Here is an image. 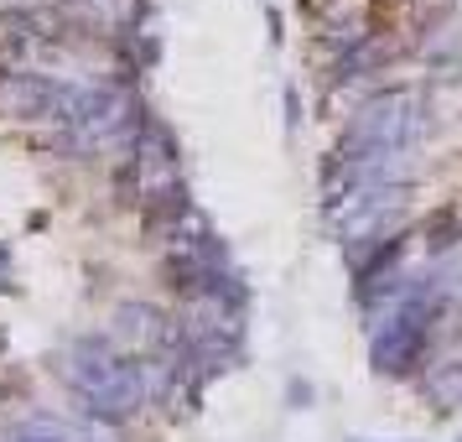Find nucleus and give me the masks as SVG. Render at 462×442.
I'll use <instances>...</instances> for the list:
<instances>
[{
  "label": "nucleus",
  "mask_w": 462,
  "mask_h": 442,
  "mask_svg": "<svg viewBox=\"0 0 462 442\" xmlns=\"http://www.w3.org/2000/svg\"><path fill=\"white\" fill-rule=\"evenodd\" d=\"M416 130V94H384L374 105H364L354 115L348 136L337 141V162L343 167H369L384 162L390 151H400Z\"/></svg>",
  "instance_id": "obj_2"
},
{
  "label": "nucleus",
  "mask_w": 462,
  "mask_h": 442,
  "mask_svg": "<svg viewBox=\"0 0 462 442\" xmlns=\"http://www.w3.org/2000/svg\"><path fill=\"white\" fill-rule=\"evenodd\" d=\"M68 385L99 417H130L141 406V370L130 364V354H115L99 338H84L68 349Z\"/></svg>",
  "instance_id": "obj_1"
},
{
  "label": "nucleus",
  "mask_w": 462,
  "mask_h": 442,
  "mask_svg": "<svg viewBox=\"0 0 462 442\" xmlns=\"http://www.w3.org/2000/svg\"><path fill=\"white\" fill-rule=\"evenodd\" d=\"M11 442H58V437H52V432H16Z\"/></svg>",
  "instance_id": "obj_5"
},
{
  "label": "nucleus",
  "mask_w": 462,
  "mask_h": 442,
  "mask_svg": "<svg viewBox=\"0 0 462 442\" xmlns=\"http://www.w3.org/2000/svg\"><path fill=\"white\" fill-rule=\"evenodd\" d=\"M73 94L79 89L52 84L42 73H0V115L5 120H22V126H32V120H58V126H68Z\"/></svg>",
  "instance_id": "obj_3"
},
{
  "label": "nucleus",
  "mask_w": 462,
  "mask_h": 442,
  "mask_svg": "<svg viewBox=\"0 0 462 442\" xmlns=\"http://www.w3.org/2000/svg\"><path fill=\"white\" fill-rule=\"evenodd\" d=\"M68 126L79 130V141H109L130 126V99L115 89H94V94H73Z\"/></svg>",
  "instance_id": "obj_4"
}]
</instances>
